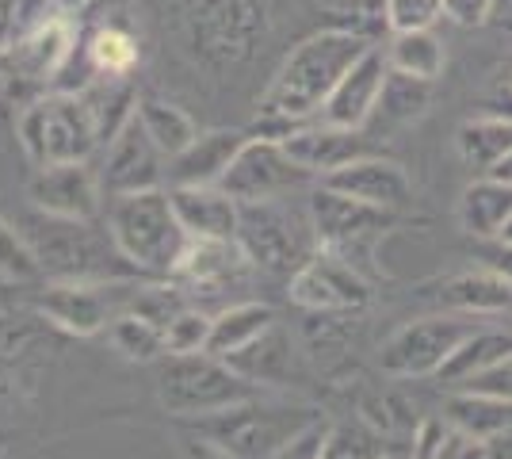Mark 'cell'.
<instances>
[{
	"mask_svg": "<svg viewBox=\"0 0 512 459\" xmlns=\"http://www.w3.org/2000/svg\"><path fill=\"white\" fill-rule=\"evenodd\" d=\"M367 46L371 43L356 31H348V27L314 31L310 39H302L283 58L272 85L264 88V96H260V115L287 119V123L318 119V111L333 96V88L341 85L344 73L360 62V54Z\"/></svg>",
	"mask_w": 512,
	"mask_h": 459,
	"instance_id": "1",
	"label": "cell"
},
{
	"mask_svg": "<svg viewBox=\"0 0 512 459\" xmlns=\"http://www.w3.org/2000/svg\"><path fill=\"white\" fill-rule=\"evenodd\" d=\"M107 234L142 276H169V280L184 249L192 245L188 230L172 211L169 188L107 199Z\"/></svg>",
	"mask_w": 512,
	"mask_h": 459,
	"instance_id": "2",
	"label": "cell"
},
{
	"mask_svg": "<svg viewBox=\"0 0 512 459\" xmlns=\"http://www.w3.org/2000/svg\"><path fill=\"white\" fill-rule=\"evenodd\" d=\"M23 234L50 280H142V272L115 249L111 234L100 238L92 222L35 211L23 222Z\"/></svg>",
	"mask_w": 512,
	"mask_h": 459,
	"instance_id": "3",
	"label": "cell"
},
{
	"mask_svg": "<svg viewBox=\"0 0 512 459\" xmlns=\"http://www.w3.org/2000/svg\"><path fill=\"white\" fill-rule=\"evenodd\" d=\"M260 387L237 375L222 356L211 352H184L165 356L157 375V402L176 421H199L218 410H230L237 402L256 398Z\"/></svg>",
	"mask_w": 512,
	"mask_h": 459,
	"instance_id": "4",
	"label": "cell"
},
{
	"mask_svg": "<svg viewBox=\"0 0 512 459\" xmlns=\"http://www.w3.org/2000/svg\"><path fill=\"white\" fill-rule=\"evenodd\" d=\"M16 138L27 161L39 169L58 161H88V153L100 146V127L81 92H54L20 111Z\"/></svg>",
	"mask_w": 512,
	"mask_h": 459,
	"instance_id": "5",
	"label": "cell"
},
{
	"mask_svg": "<svg viewBox=\"0 0 512 459\" xmlns=\"http://www.w3.org/2000/svg\"><path fill=\"white\" fill-rule=\"evenodd\" d=\"M318 414L310 406H279V402H260V394L249 402H237L230 410H218L199 421H184L192 433L226 444L241 459H268L276 448L302 433Z\"/></svg>",
	"mask_w": 512,
	"mask_h": 459,
	"instance_id": "6",
	"label": "cell"
},
{
	"mask_svg": "<svg viewBox=\"0 0 512 459\" xmlns=\"http://www.w3.org/2000/svg\"><path fill=\"white\" fill-rule=\"evenodd\" d=\"M237 245L249 257V264L268 268V272H291V276L318 253L314 226L302 222V215H295L283 199L241 203Z\"/></svg>",
	"mask_w": 512,
	"mask_h": 459,
	"instance_id": "7",
	"label": "cell"
},
{
	"mask_svg": "<svg viewBox=\"0 0 512 459\" xmlns=\"http://www.w3.org/2000/svg\"><path fill=\"white\" fill-rule=\"evenodd\" d=\"M138 287V280H50L39 295V310L65 333L92 337L130 310Z\"/></svg>",
	"mask_w": 512,
	"mask_h": 459,
	"instance_id": "8",
	"label": "cell"
},
{
	"mask_svg": "<svg viewBox=\"0 0 512 459\" xmlns=\"http://www.w3.org/2000/svg\"><path fill=\"white\" fill-rule=\"evenodd\" d=\"M474 322H459L448 314H428L417 322H406L394 329L379 349V368L394 379H425L440 375V368L451 360V352L459 349L474 333Z\"/></svg>",
	"mask_w": 512,
	"mask_h": 459,
	"instance_id": "9",
	"label": "cell"
},
{
	"mask_svg": "<svg viewBox=\"0 0 512 459\" xmlns=\"http://www.w3.org/2000/svg\"><path fill=\"white\" fill-rule=\"evenodd\" d=\"M306 219L314 226L318 249H329L348 264H356L367 253V245L394 226V211L371 207V203H360V199L341 196V192L318 184L310 196V207H306Z\"/></svg>",
	"mask_w": 512,
	"mask_h": 459,
	"instance_id": "10",
	"label": "cell"
},
{
	"mask_svg": "<svg viewBox=\"0 0 512 459\" xmlns=\"http://www.w3.org/2000/svg\"><path fill=\"white\" fill-rule=\"evenodd\" d=\"M264 35V4L260 0H199L192 16V46L207 62H241L253 54Z\"/></svg>",
	"mask_w": 512,
	"mask_h": 459,
	"instance_id": "11",
	"label": "cell"
},
{
	"mask_svg": "<svg viewBox=\"0 0 512 459\" xmlns=\"http://www.w3.org/2000/svg\"><path fill=\"white\" fill-rule=\"evenodd\" d=\"M287 295H291V303L310 314H356L371 303V284L356 264H348L329 249H318L291 276Z\"/></svg>",
	"mask_w": 512,
	"mask_h": 459,
	"instance_id": "12",
	"label": "cell"
},
{
	"mask_svg": "<svg viewBox=\"0 0 512 459\" xmlns=\"http://www.w3.org/2000/svg\"><path fill=\"white\" fill-rule=\"evenodd\" d=\"M165 180H169V157L153 146V138L146 134L138 111H134L104 146V165H100L104 199L165 188Z\"/></svg>",
	"mask_w": 512,
	"mask_h": 459,
	"instance_id": "13",
	"label": "cell"
},
{
	"mask_svg": "<svg viewBox=\"0 0 512 459\" xmlns=\"http://www.w3.org/2000/svg\"><path fill=\"white\" fill-rule=\"evenodd\" d=\"M306 180H310V173L291 161L283 142L249 134V142L234 157L230 173L222 176V188L237 203H256V199H283L291 188H302Z\"/></svg>",
	"mask_w": 512,
	"mask_h": 459,
	"instance_id": "14",
	"label": "cell"
},
{
	"mask_svg": "<svg viewBox=\"0 0 512 459\" xmlns=\"http://www.w3.org/2000/svg\"><path fill=\"white\" fill-rule=\"evenodd\" d=\"M27 199L35 203V211L54 219L92 222L100 215L104 188H100V173H92L88 161H58V165L35 169L27 184Z\"/></svg>",
	"mask_w": 512,
	"mask_h": 459,
	"instance_id": "15",
	"label": "cell"
},
{
	"mask_svg": "<svg viewBox=\"0 0 512 459\" xmlns=\"http://www.w3.org/2000/svg\"><path fill=\"white\" fill-rule=\"evenodd\" d=\"M386 73H390L386 50L383 46H367V50L360 54V62L344 73L341 85L333 88V96L325 100V108L318 111V119L321 123H329V127L363 131L367 119L379 111V96H383Z\"/></svg>",
	"mask_w": 512,
	"mask_h": 459,
	"instance_id": "16",
	"label": "cell"
},
{
	"mask_svg": "<svg viewBox=\"0 0 512 459\" xmlns=\"http://www.w3.org/2000/svg\"><path fill=\"white\" fill-rule=\"evenodd\" d=\"M318 184L341 192V196L360 199V203H371V207H383V211H398L409 199V173L398 161L375 157V153H363L341 169L325 173Z\"/></svg>",
	"mask_w": 512,
	"mask_h": 459,
	"instance_id": "17",
	"label": "cell"
},
{
	"mask_svg": "<svg viewBox=\"0 0 512 459\" xmlns=\"http://www.w3.org/2000/svg\"><path fill=\"white\" fill-rule=\"evenodd\" d=\"M73 39H77L73 20L65 12H54V16H43L31 27H23L20 35L12 39V46H8V58H12L16 73L27 77V81H50L69 62Z\"/></svg>",
	"mask_w": 512,
	"mask_h": 459,
	"instance_id": "18",
	"label": "cell"
},
{
	"mask_svg": "<svg viewBox=\"0 0 512 459\" xmlns=\"http://www.w3.org/2000/svg\"><path fill=\"white\" fill-rule=\"evenodd\" d=\"M172 211L192 241H237V222H241V203H237L222 184L211 188H169Z\"/></svg>",
	"mask_w": 512,
	"mask_h": 459,
	"instance_id": "19",
	"label": "cell"
},
{
	"mask_svg": "<svg viewBox=\"0 0 512 459\" xmlns=\"http://www.w3.org/2000/svg\"><path fill=\"white\" fill-rule=\"evenodd\" d=\"M249 142V131H230V127H214V131H199L195 142L184 153H176L169 161V188H211L222 184V176L230 173L234 157L241 146Z\"/></svg>",
	"mask_w": 512,
	"mask_h": 459,
	"instance_id": "20",
	"label": "cell"
},
{
	"mask_svg": "<svg viewBox=\"0 0 512 459\" xmlns=\"http://www.w3.org/2000/svg\"><path fill=\"white\" fill-rule=\"evenodd\" d=\"M283 150L291 153L295 165H302L306 173L321 180L325 173L363 157L367 146H363L360 131H344V127H329L321 119H310V123H302L299 131H291L283 138Z\"/></svg>",
	"mask_w": 512,
	"mask_h": 459,
	"instance_id": "21",
	"label": "cell"
},
{
	"mask_svg": "<svg viewBox=\"0 0 512 459\" xmlns=\"http://www.w3.org/2000/svg\"><path fill=\"white\" fill-rule=\"evenodd\" d=\"M425 295L436 299L448 310H463V314H501L512 306V284L501 280L490 268H467V272H455V276H444L436 284H425Z\"/></svg>",
	"mask_w": 512,
	"mask_h": 459,
	"instance_id": "22",
	"label": "cell"
},
{
	"mask_svg": "<svg viewBox=\"0 0 512 459\" xmlns=\"http://www.w3.org/2000/svg\"><path fill=\"white\" fill-rule=\"evenodd\" d=\"M245 268H249V257L241 253L237 241H192L184 249L180 264H176L172 280H180V284L192 287V291L214 295L222 287L237 284L245 276Z\"/></svg>",
	"mask_w": 512,
	"mask_h": 459,
	"instance_id": "23",
	"label": "cell"
},
{
	"mask_svg": "<svg viewBox=\"0 0 512 459\" xmlns=\"http://www.w3.org/2000/svg\"><path fill=\"white\" fill-rule=\"evenodd\" d=\"M512 219V184L497 176H482L463 188L459 196V226L474 241L501 238Z\"/></svg>",
	"mask_w": 512,
	"mask_h": 459,
	"instance_id": "24",
	"label": "cell"
},
{
	"mask_svg": "<svg viewBox=\"0 0 512 459\" xmlns=\"http://www.w3.org/2000/svg\"><path fill=\"white\" fill-rule=\"evenodd\" d=\"M276 326V310L268 303H230L211 318V341L207 352L211 356H230L253 345L256 337H264Z\"/></svg>",
	"mask_w": 512,
	"mask_h": 459,
	"instance_id": "25",
	"label": "cell"
},
{
	"mask_svg": "<svg viewBox=\"0 0 512 459\" xmlns=\"http://www.w3.org/2000/svg\"><path fill=\"white\" fill-rule=\"evenodd\" d=\"M455 150L463 157V165L478 173H493L512 153V123L497 115H474L455 131Z\"/></svg>",
	"mask_w": 512,
	"mask_h": 459,
	"instance_id": "26",
	"label": "cell"
},
{
	"mask_svg": "<svg viewBox=\"0 0 512 459\" xmlns=\"http://www.w3.org/2000/svg\"><path fill=\"white\" fill-rule=\"evenodd\" d=\"M444 417H448L455 429L470 433L474 440H497L512 429V402L505 398H493V394H478V391H459L448 398L444 406Z\"/></svg>",
	"mask_w": 512,
	"mask_h": 459,
	"instance_id": "27",
	"label": "cell"
},
{
	"mask_svg": "<svg viewBox=\"0 0 512 459\" xmlns=\"http://www.w3.org/2000/svg\"><path fill=\"white\" fill-rule=\"evenodd\" d=\"M505 356H512V333L509 329H474L459 349L451 352V360L440 368V383H467L474 375L490 372L493 364H501Z\"/></svg>",
	"mask_w": 512,
	"mask_h": 459,
	"instance_id": "28",
	"label": "cell"
},
{
	"mask_svg": "<svg viewBox=\"0 0 512 459\" xmlns=\"http://www.w3.org/2000/svg\"><path fill=\"white\" fill-rule=\"evenodd\" d=\"M138 119H142L146 134L153 138V146L165 153L169 161L176 153L188 150L195 142V134H199L192 115L180 108V104L161 100V96H142V100H138Z\"/></svg>",
	"mask_w": 512,
	"mask_h": 459,
	"instance_id": "29",
	"label": "cell"
},
{
	"mask_svg": "<svg viewBox=\"0 0 512 459\" xmlns=\"http://www.w3.org/2000/svg\"><path fill=\"white\" fill-rule=\"evenodd\" d=\"M386 62L398 73L440 81V73L448 66V50H444L436 31H394L390 46H386Z\"/></svg>",
	"mask_w": 512,
	"mask_h": 459,
	"instance_id": "30",
	"label": "cell"
},
{
	"mask_svg": "<svg viewBox=\"0 0 512 459\" xmlns=\"http://www.w3.org/2000/svg\"><path fill=\"white\" fill-rule=\"evenodd\" d=\"M432 88H436V81L390 69L383 96H379V115H383L386 123H413V119H421L428 104H432Z\"/></svg>",
	"mask_w": 512,
	"mask_h": 459,
	"instance_id": "31",
	"label": "cell"
},
{
	"mask_svg": "<svg viewBox=\"0 0 512 459\" xmlns=\"http://www.w3.org/2000/svg\"><path fill=\"white\" fill-rule=\"evenodd\" d=\"M237 375H245L249 383H272L279 375L287 372V341H283V333L279 326H272L264 337H256L253 345H245L241 352H230V356H222Z\"/></svg>",
	"mask_w": 512,
	"mask_h": 459,
	"instance_id": "32",
	"label": "cell"
},
{
	"mask_svg": "<svg viewBox=\"0 0 512 459\" xmlns=\"http://www.w3.org/2000/svg\"><path fill=\"white\" fill-rule=\"evenodd\" d=\"M107 337L127 360H157V356H165V329L157 326L153 318H146V314H138V310H123L107 326Z\"/></svg>",
	"mask_w": 512,
	"mask_h": 459,
	"instance_id": "33",
	"label": "cell"
},
{
	"mask_svg": "<svg viewBox=\"0 0 512 459\" xmlns=\"http://www.w3.org/2000/svg\"><path fill=\"white\" fill-rule=\"evenodd\" d=\"M88 62L100 77H130V69L138 66V43L119 27H104L88 43Z\"/></svg>",
	"mask_w": 512,
	"mask_h": 459,
	"instance_id": "34",
	"label": "cell"
},
{
	"mask_svg": "<svg viewBox=\"0 0 512 459\" xmlns=\"http://www.w3.org/2000/svg\"><path fill=\"white\" fill-rule=\"evenodd\" d=\"M386 448L379 433L363 421H333L325 433L321 459H383Z\"/></svg>",
	"mask_w": 512,
	"mask_h": 459,
	"instance_id": "35",
	"label": "cell"
},
{
	"mask_svg": "<svg viewBox=\"0 0 512 459\" xmlns=\"http://www.w3.org/2000/svg\"><path fill=\"white\" fill-rule=\"evenodd\" d=\"M43 276V264L35 257L31 241L23 230H16L8 219H0V280L12 284H31Z\"/></svg>",
	"mask_w": 512,
	"mask_h": 459,
	"instance_id": "36",
	"label": "cell"
},
{
	"mask_svg": "<svg viewBox=\"0 0 512 459\" xmlns=\"http://www.w3.org/2000/svg\"><path fill=\"white\" fill-rule=\"evenodd\" d=\"M211 341V314L180 306L165 322V356H184V352H207Z\"/></svg>",
	"mask_w": 512,
	"mask_h": 459,
	"instance_id": "37",
	"label": "cell"
},
{
	"mask_svg": "<svg viewBox=\"0 0 512 459\" xmlns=\"http://www.w3.org/2000/svg\"><path fill=\"white\" fill-rule=\"evenodd\" d=\"M390 31H432L444 16V0H383Z\"/></svg>",
	"mask_w": 512,
	"mask_h": 459,
	"instance_id": "38",
	"label": "cell"
},
{
	"mask_svg": "<svg viewBox=\"0 0 512 459\" xmlns=\"http://www.w3.org/2000/svg\"><path fill=\"white\" fill-rule=\"evenodd\" d=\"M325 433H329V421H310L302 433L287 440L283 448H276L268 459H321V448H325Z\"/></svg>",
	"mask_w": 512,
	"mask_h": 459,
	"instance_id": "39",
	"label": "cell"
},
{
	"mask_svg": "<svg viewBox=\"0 0 512 459\" xmlns=\"http://www.w3.org/2000/svg\"><path fill=\"white\" fill-rule=\"evenodd\" d=\"M463 391L493 394V398H505V402H512V356H505L501 364H493L490 372L467 379V383H463Z\"/></svg>",
	"mask_w": 512,
	"mask_h": 459,
	"instance_id": "40",
	"label": "cell"
},
{
	"mask_svg": "<svg viewBox=\"0 0 512 459\" xmlns=\"http://www.w3.org/2000/svg\"><path fill=\"white\" fill-rule=\"evenodd\" d=\"M474 261L482 264V268H490V272H497L501 280H509V284H512V241L509 238L478 241V249H474Z\"/></svg>",
	"mask_w": 512,
	"mask_h": 459,
	"instance_id": "41",
	"label": "cell"
},
{
	"mask_svg": "<svg viewBox=\"0 0 512 459\" xmlns=\"http://www.w3.org/2000/svg\"><path fill=\"white\" fill-rule=\"evenodd\" d=\"M493 0H444V16L459 27H486Z\"/></svg>",
	"mask_w": 512,
	"mask_h": 459,
	"instance_id": "42",
	"label": "cell"
},
{
	"mask_svg": "<svg viewBox=\"0 0 512 459\" xmlns=\"http://www.w3.org/2000/svg\"><path fill=\"white\" fill-rule=\"evenodd\" d=\"M482 115H497V119H509L512 123V73L509 69L490 81L486 96H482Z\"/></svg>",
	"mask_w": 512,
	"mask_h": 459,
	"instance_id": "43",
	"label": "cell"
},
{
	"mask_svg": "<svg viewBox=\"0 0 512 459\" xmlns=\"http://www.w3.org/2000/svg\"><path fill=\"white\" fill-rule=\"evenodd\" d=\"M180 456L184 459H241L234 456L226 444H218L211 437H199V433H188V437L180 440Z\"/></svg>",
	"mask_w": 512,
	"mask_h": 459,
	"instance_id": "44",
	"label": "cell"
},
{
	"mask_svg": "<svg viewBox=\"0 0 512 459\" xmlns=\"http://www.w3.org/2000/svg\"><path fill=\"white\" fill-rule=\"evenodd\" d=\"M490 27H497L501 35H509L512 39V0H493Z\"/></svg>",
	"mask_w": 512,
	"mask_h": 459,
	"instance_id": "45",
	"label": "cell"
},
{
	"mask_svg": "<svg viewBox=\"0 0 512 459\" xmlns=\"http://www.w3.org/2000/svg\"><path fill=\"white\" fill-rule=\"evenodd\" d=\"M16 12H20V0H0V39L16 27Z\"/></svg>",
	"mask_w": 512,
	"mask_h": 459,
	"instance_id": "46",
	"label": "cell"
},
{
	"mask_svg": "<svg viewBox=\"0 0 512 459\" xmlns=\"http://www.w3.org/2000/svg\"><path fill=\"white\" fill-rule=\"evenodd\" d=\"M16 77H20V73H16V66H12V58H8V54H0V96L8 92V85H12Z\"/></svg>",
	"mask_w": 512,
	"mask_h": 459,
	"instance_id": "47",
	"label": "cell"
},
{
	"mask_svg": "<svg viewBox=\"0 0 512 459\" xmlns=\"http://www.w3.org/2000/svg\"><path fill=\"white\" fill-rule=\"evenodd\" d=\"M486 176H497V180H505V184H512V153L493 169V173H486Z\"/></svg>",
	"mask_w": 512,
	"mask_h": 459,
	"instance_id": "48",
	"label": "cell"
},
{
	"mask_svg": "<svg viewBox=\"0 0 512 459\" xmlns=\"http://www.w3.org/2000/svg\"><path fill=\"white\" fill-rule=\"evenodd\" d=\"M383 459H413V456H402V452H386Z\"/></svg>",
	"mask_w": 512,
	"mask_h": 459,
	"instance_id": "49",
	"label": "cell"
},
{
	"mask_svg": "<svg viewBox=\"0 0 512 459\" xmlns=\"http://www.w3.org/2000/svg\"><path fill=\"white\" fill-rule=\"evenodd\" d=\"M509 73H512V58H509Z\"/></svg>",
	"mask_w": 512,
	"mask_h": 459,
	"instance_id": "50",
	"label": "cell"
}]
</instances>
